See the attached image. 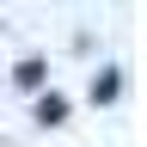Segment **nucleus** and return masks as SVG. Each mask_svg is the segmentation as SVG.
<instances>
[{"mask_svg": "<svg viewBox=\"0 0 147 147\" xmlns=\"http://www.w3.org/2000/svg\"><path fill=\"white\" fill-rule=\"evenodd\" d=\"M37 123H43V129H61L67 123V98H61V92H43V98H37Z\"/></svg>", "mask_w": 147, "mask_h": 147, "instance_id": "obj_1", "label": "nucleus"}, {"mask_svg": "<svg viewBox=\"0 0 147 147\" xmlns=\"http://www.w3.org/2000/svg\"><path fill=\"white\" fill-rule=\"evenodd\" d=\"M117 92H123V74H117V67H104L98 80H92V104H117Z\"/></svg>", "mask_w": 147, "mask_h": 147, "instance_id": "obj_2", "label": "nucleus"}, {"mask_svg": "<svg viewBox=\"0 0 147 147\" xmlns=\"http://www.w3.org/2000/svg\"><path fill=\"white\" fill-rule=\"evenodd\" d=\"M12 80L25 86V92H37V86H43V61H18V67H12Z\"/></svg>", "mask_w": 147, "mask_h": 147, "instance_id": "obj_3", "label": "nucleus"}]
</instances>
